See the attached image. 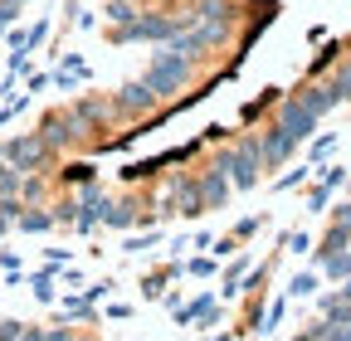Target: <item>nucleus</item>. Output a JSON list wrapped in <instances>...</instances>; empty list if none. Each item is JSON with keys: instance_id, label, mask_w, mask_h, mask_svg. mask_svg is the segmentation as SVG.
<instances>
[{"instance_id": "obj_18", "label": "nucleus", "mask_w": 351, "mask_h": 341, "mask_svg": "<svg viewBox=\"0 0 351 341\" xmlns=\"http://www.w3.org/2000/svg\"><path fill=\"white\" fill-rule=\"evenodd\" d=\"M15 225H20V229H25V234H49V229H54V225H59V220H54V215H49V210H25V215H20V220H15Z\"/></svg>"}, {"instance_id": "obj_21", "label": "nucleus", "mask_w": 351, "mask_h": 341, "mask_svg": "<svg viewBox=\"0 0 351 341\" xmlns=\"http://www.w3.org/2000/svg\"><path fill=\"white\" fill-rule=\"evenodd\" d=\"M215 268H219L215 253H191V259H181V273H191V278H210Z\"/></svg>"}, {"instance_id": "obj_29", "label": "nucleus", "mask_w": 351, "mask_h": 341, "mask_svg": "<svg viewBox=\"0 0 351 341\" xmlns=\"http://www.w3.org/2000/svg\"><path fill=\"white\" fill-rule=\"evenodd\" d=\"M288 292H293V297H313V292H317V273H298V278L288 283Z\"/></svg>"}, {"instance_id": "obj_34", "label": "nucleus", "mask_w": 351, "mask_h": 341, "mask_svg": "<svg viewBox=\"0 0 351 341\" xmlns=\"http://www.w3.org/2000/svg\"><path fill=\"white\" fill-rule=\"evenodd\" d=\"M258 225H263V215H249V220H239L234 239H239V244H244V239H254V234H258Z\"/></svg>"}, {"instance_id": "obj_30", "label": "nucleus", "mask_w": 351, "mask_h": 341, "mask_svg": "<svg viewBox=\"0 0 351 341\" xmlns=\"http://www.w3.org/2000/svg\"><path fill=\"white\" fill-rule=\"evenodd\" d=\"M112 292H117V283H112V278H103V283H93V288H83L88 303H103V297H112Z\"/></svg>"}, {"instance_id": "obj_10", "label": "nucleus", "mask_w": 351, "mask_h": 341, "mask_svg": "<svg viewBox=\"0 0 351 341\" xmlns=\"http://www.w3.org/2000/svg\"><path fill=\"white\" fill-rule=\"evenodd\" d=\"M103 225H108V229H122V234H127V229H137V225H147V229H152V210H142L132 195H117V200L108 205Z\"/></svg>"}, {"instance_id": "obj_13", "label": "nucleus", "mask_w": 351, "mask_h": 341, "mask_svg": "<svg viewBox=\"0 0 351 341\" xmlns=\"http://www.w3.org/2000/svg\"><path fill=\"white\" fill-rule=\"evenodd\" d=\"M298 103H302L307 112H313V117L322 122V117H327V112L341 103V93H337V83L327 78V83H313V88H302V93H298Z\"/></svg>"}, {"instance_id": "obj_4", "label": "nucleus", "mask_w": 351, "mask_h": 341, "mask_svg": "<svg viewBox=\"0 0 351 341\" xmlns=\"http://www.w3.org/2000/svg\"><path fill=\"white\" fill-rule=\"evenodd\" d=\"M0 156H5V166H15L20 176H34V170H44V166L54 161V147L44 142L39 132H25V137L0 142Z\"/></svg>"}, {"instance_id": "obj_19", "label": "nucleus", "mask_w": 351, "mask_h": 341, "mask_svg": "<svg viewBox=\"0 0 351 341\" xmlns=\"http://www.w3.org/2000/svg\"><path fill=\"white\" fill-rule=\"evenodd\" d=\"M283 307H288V303H283V297H274V303H269V307H263V312H258V322H254V331H258V336H274V331H278V322H283Z\"/></svg>"}, {"instance_id": "obj_6", "label": "nucleus", "mask_w": 351, "mask_h": 341, "mask_svg": "<svg viewBox=\"0 0 351 341\" xmlns=\"http://www.w3.org/2000/svg\"><path fill=\"white\" fill-rule=\"evenodd\" d=\"M108 205H112V195H108L103 186H83V190L73 195V229H78V234H93V229L103 225V215H108Z\"/></svg>"}, {"instance_id": "obj_3", "label": "nucleus", "mask_w": 351, "mask_h": 341, "mask_svg": "<svg viewBox=\"0 0 351 341\" xmlns=\"http://www.w3.org/2000/svg\"><path fill=\"white\" fill-rule=\"evenodd\" d=\"M215 166L230 176L234 190H254L263 181V156H258V137H239L230 147H219L215 151Z\"/></svg>"}, {"instance_id": "obj_32", "label": "nucleus", "mask_w": 351, "mask_h": 341, "mask_svg": "<svg viewBox=\"0 0 351 341\" xmlns=\"http://www.w3.org/2000/svg\"><path fill=\"white\" fill-rule=\"evenodd\" d=\"M25 108H29V93H20V98H10L5 108H0V127H5V122H10L15 112H25Z\"/></svg>"}, {"instance_id": "obj_20", "label": "nucleus", "mask_w": 351, "mask_h": 341, "mask_svg": "<svg viewBox=\"0 0 351 341\" xmlns=\"http://www.w3.org/2000/svg\"><path fill=\"white\" fill-rule=\"evenodd\" d=\"M54 278H59V268H39V273H29V292L39 297V303H54Z\"/></svg>"}, {"instance_id": "obj_17", "label": "nucleus", "mask_w": 351, "mask_h": 341, "mask_svg": "<svg viewBox=\"0 0 351 341\" xmlns=\"http://www.w3.org/2000/svg\"><path fill=\"white\" fill-rule=\"evenodd\" d=\"M346 244H351V229H341V225H332V229L322 234V244L313 249V253H317V264H322V259H332V253H341Z\"/></svg>"}, {"instance_id": "obj_45", "label": "nucleus", "mask_w": 351, "mask_h": 341, "mask_svg": "<svg viewBox=\"0 0 351 341\" xmlns=\"http://www.w3.org/2000/svg\"><path fill=\"white\" fill-rule=\"evenodd\" d=\"M20 341H44V327H25V336Z\"/></svg>"}, {"instance_id": "obj_15", "label": "nucleus", "mask_w": 351, "mask_h": 341, "mask_svg": "<svg viewBox=\"0 0 351 341\" xmlns=\"http://www.w3.org/2000/svg\"><path fill=\"white\" fill-rule=\"evenodd\" d=\"M73 83H88L83 54H64V64H59V73H54V88H73Z\"/></svg>"}, {"instance_id": "obj_26", "label": "nucleus", "mask_w": 351, "mask_h": 341, "mask_svg": "<svg viewBox=\"0 0 351 341\" xmlns=\"http://www.w3.org/2000/svg\"><path fill=\"white\" fill-rule=\"evenodd\" d=\"M49 29H54V25H49V15H44V20H34V25L25 29V54H34V49L44 45V39H49Z\"/></svg>"}, {"instance_id": "obj_14", "label": "nucleus", "mask_w": 351, "mask_h": 341, "mask_svg": "<svg viewBox=\"0 0 351 341\" xmlns=\"http://www.w3.org/2000/svg\"><path fill=\"white\" fill-rule=\"evenodd\" d=\"M346 186V166H322V176H317V186L307 190V210H327V200H332V190H341Z\"/></svg>"}, {"instance_id": "obj_22", "label": "nucleus", "mask_w": 351, "mask_h": 341, "mask_svg": "<svg viewBox=\"0 0 351 341\" xmlns=\"http://www.w3.org/2000/svg\"><path fill=\"white\" fill-rule=\"evenodd\" d=\"M152 244H161V229H142V234H122V253H147Z\"/></svg>"}, {"instance_id": "obj_41", "label": "nucleus", "mask_w": 351, "mask_h": 341, "mask_svg": "<svg viewBox=\"0 0 351 341\" xmlns=\"http://www.w3.org/2000/svg\"><path fill=\"white\" fill-rule=\"evenodd\" d=\"M73 25H78V29H93L98 20H93V10H83V5H78V10H73Z\"/></svg>"}, {"instance_id": "obj_16", "label": "nucleus", "mask_w": 351, "mask_h": 341, "mask_svg": "<svg viewBox=\"0 0 351 341\" xmlns=\"http://www.w3.org/2000/svg\"><path fill=\"white\" fill-rule=\"evenodd\" d=\"M59 176H64V186H78L83 190V186H98V166L93 161H73V166L59 170Z\"/></svg>"}, {"instance_id": "obj_1", "label": "nucleus", "mask_w": 351, "mask_h": 341, "mask_svg": "<svg viewBox=\"0 0 351 341\" xmlns=\"http://www.w3.org/2000/svg\"><path fill=\"white\" fill-rule=\"evenodd\" d=\"M200 15L195 10H176V15H137V20H132V25H117V29H108V39H112V45H171V39L176 34H186L191 25H195Z\"/></svg>"}, {"instance_id": "obj_42", "label": "nucleus", "mask_w": 351, "mask_h": 341, "mask_svg": "<svg viewBox=\"0 0 351 341\" xmlns=\"http://www.w3.org/2000/svg\"><path fill=\"white\" fill-rule=\"evenodd\" d=\"M322 327H327V322H313V327H307V331H298L293 341H322Z\"/></svg>"}, {"instance_id": "obj_9", "label": "nucleus", "mask_w": 351, "mask_h": 341, "mask_svg": "<svg viewBox=\"0 0 351 341\" xmlns=\"http://www.w3.org/2000/svg\"><path fill=\"white\" fill-rule=\"evenodd\" d=\"M274 122L283 127V132H293L298 142H313V132H317V117H313V112H307V108L298 103V93L278 103V117H274Z\"/></svg>"}, {"instance_id": "obj_12", "label": "nucleus", "mask_w": 351, "mask_h": 341, "mask_svg": "<svg viewBox=\"0 0 351 341\" xmlns=\"http://www.w3.org/2000/svg\"><path fill=\"white\" fill-rule=\"evenodd\" d=\"M176 322H186V327H191V322H200V327L210 331V327L219 322V297H215V292L191 297V303H181V307H176Z\"/></svg>"}, {"instance_id": "obj_44", "label": "nucleus", "mask_w": 351, "mask_h": 341, "mask_svg": "<svg viewBox=\"0 0 351 341\" xmlns=\"http://www.w3.org/2000/svg\"><path fill=\"white\" fill-rule=\"evenodd\" d=\"M210 244H215V234H210V229H200V234H195L186 249H210Z\"/></svg>"}, {"instance_id": "obj_43", "label": "nucleus", "mask_w": 351, "mask_h": 341, "mask_svg": "<svg viewBox=\"0 0 351 341\" xmlns=\"http://www.w3.org/2000/svg\"><path fill=\"white\" fill-rule=\"evenodd\" d=\"M44 341H78L69 327H54V331H44Z\"/></svg>"}, {"instance_id": "obj_35", "label": "nucleus", "mask_w": 351, "mask_h": 341, "mask_svg": "<svg viewBox=\"0 0 351 341\" xmlns=\"http://www.w3.org/2000/svg\"><path fill=\"white\" fill-rule=\"evenodd\" d=\"M322 341H351V327L346 322H327L322 327Z\"/></svg>"}, {"instance_id": "obj_7", "label": "nucleus", "mask_w": 351, "mask_h": 341, "mask_svg": "<svg viewBox=\"0 0 351 341\" xmlns=\"http://www.w3.org/2000/svg\"><path fill=\"white\" fill-rule=\"evenodd\" d=\"M298 147H302V142H298L293 132H283V127L274 122V127H269V132H263V137H258V156H263V170H278V166H288Z\"/></svg>"}, {"instance_id": "obj_11", "label": "nucleus", "mask_w": 351, "mask_h": 341, "mask_svg": "<svg viewBox=\"0 0 351 341\" xmlns=\"http://www.w3.org/2000/svg\"><path fill=\"white\" fill-rule=\"evenodd\" d=\"M195 190H200V205L205 210H219V205H230V195H234V186H230V176L219 166H205L200 176H195Z\"/></svg>"}, {"instance_id": "obj_37", "label": "nucleus", "mask_w": 351, "mask_h": 341, "mask_svg": "<svg viewBox=\"0 0 351 341\" xmlns=\"http://www.w3.org/2000/svg\"><path fill=\"white\" fill-rule=\"evenodd\" d=\"M332 83H337V93H341V103H351V64H346V68H341V73H337Z\"/></svg>"}, {"instance_id": "obj_31", "label": "nucleus", "mask_w": 351, "mask_h": 341, "mask_svg": "<svg viewBox=\"0 0 351 341\" xmlns=\"http://www.w3.org/2000/svg\"><path fill=\"white\" fill-rule=\"evenodd\" d=\"M25 336V322H15V317H0V341H20Z\"/></svg>"}, {"instance_id": "obj_33", "label": "nucleus", "mask_w": 351, "mask_h": 341, "mask_svg": "<svg viewBox=\"0 0 351 341\" xmlns=\"http://www.w3.org/2000/svg\"><path fill=\"white\" fill-rule=\"evenodd\" d=\"M210 249H215V259H234V249H239V239H234V234H225V239H215Z\"/></svg>"}, {"instance_id": "obj_27", "label": "nucleus", "mask_w": 351, "mask_h": 341, "mask_svg": "<svg viewBox=\"0 0 351 341\" xmlns=\"http://www.w3.org/2000/svg\"><path fill=\"white\" fill-rule=\"evenodd\" d=\"M313 170H317V166H293L288 176H278L274 190H298V186H307V176H313Z\"/></svg>"}, {"instance_id": "obj_24", "label": "nucleus", "mask_w": 351, "mask_h": 341, "mask_svg": "<svg viewBox=\"0 0 351 341\" xmlns=\"http://www.w3.org/2000/svg\"><path fill=\"white\" fill-rule=\"evenodd\" d=\"M64 317H69V322H78V317H83V322H93L98 307L88 303V297H64Z\"/></svg>"}, {"instance_id": "obj_39", "label": "nucleus", "mask_w": 351, "mask_h": 341, "mask_svg": "<svg viewBox=\"0 0 351 341\" xmlns=\"http://www.w3.org/2000/svg\"><path fill=\"white\" fill-rule=\"evenodd\" d=\"M283 244H288V249H293V253H307V249H313V239H307V234H288V239H283Z\"/></svg>"}, {"instance_id": "obj_46", "label": "nucleus", "mask_w": 351, "mask_h": 341, "mask_svg": "<svg viewBox=\"0 0 351 341\" xmlns=\"http://www.w3.org/2000/svg\"><path fill=\"white\" fill-rule=\"evenodd\" d=\"M0 39H5V29H0Z\"/></svg>"}, {"instance_id": "obj_40", "label": "nucleus", "mask_w": 351, "mask_h": 341, "mask_svg": "<svg viewBox=\"0 0 351 341\" xmlns=\"http://www.w3.org/2000/svg\"><path fill=\"white\" fill-rule=\"evenodd\" d=\"M103 317H112V322H127V317H132V307H127V303H108V312H103Z\"/></svg>"}, {"instance_id": "obj_28", "label": "nucleus", "mask_w": 351, "mask_h": 341, "mask_svg": "<svg viewBox=\"0 0 351 341\" xmlns=\"http://www.w3.org/2000/svg\"><path fill=\"white\" fill-rule=\"evenodd\" d=\"M332 151H337V132H327V137H317L313 147H307V161L317 166V161H322V156H332Z\"/></svg>"}, {"instance_id": "obj_8", "label": "nucleus", "mask_w": 351, "mask_h": 341, "mask_svg": "<svg viewBox=\"0 0 351 341\" xmlns=\"http://www.w3.org/2000/svg\"><path fill=\"white\" fill-rule=\"evenodd\" d=\"M78 132H83V122H78V112H73V108H64V112H49V117L39 122V137L49 142L54 151H59V147H73V142H78Z\"/></svg>"}, {"instance_id": "obj_38", "label": "nucleus", "mask_w": 351, "mask_h": 341, "mask_svg": "<svg viewBox=\"0 0 351 341\" xmlns=\"http://www.w3.org/2000/svg\"><path fill=\"white\" fill-rule=\"evenodd\" d=\"M332 225H341V229H351V200H346V205H337V210H332Z\"/></svg>"}, {"instance_id": "obj_2", "label": "nucleus", "mask_w": 351, "mask_h": 341, "mask_svg": "<svg viewBox=\"0 0 351 341\" xmlns=\"http://www.w3.org/2000/svg\"><path fill=\"white\" fill-rule=\"evenodd\" d=\"M191 73H195V59L176 54V49H156V59H152L147 73H142V83H147V93H152L156 103H166V98H176V93L191 83Z\"/></svg>"}, {"instance_id": "obj_5", "label": "nucleus", "mask_w": 351, "mask_h": 341, "mask_svg": "<svg viewBox=\"0 0 351 341\" xmlns=\"http://www.w3.org/2000/svg\"><path fill=\"white\" fill-rule=\"evenodd\" d=\"M108 103H112V117H137V122H147V117L156 112V98L147 93V83H142V78H132V83H117Z\"/></svg>"}, {"instance_id": "obj_25", "label": "nucleus", "mask_w": 351, "mask_h": 341, "mask_svg": "<svg viewBox=\"0 0 351 341\" xmlns=\"http://www.w3.org/2000/svg\"><path fill=\"white\" fill-rule=\"evenodd\" d=\"M137 15H142V10L132 5V0H108V20H112V29H117V25H132Z\"/></svg>"}, {"instance_id": "obj_23", "label": "nucleus", "mask_w": 351, "mask_h": 341, "mask_svg": "<svg viewBox=\"0 0 351 341\" xmlns=\"http://www.w3.org/2000/svg\"><path fill=\"white\" fill-rule=\"evenodd\" d=\"M322 273L337 278V283H346V278H351V253L341 249V253H332V259H322Z\"/></svg>"}, {"instance_id": "obj_36", "label": "nucleus", "mask_w": 351, "mask_h": 341, "mask_svg": "<svg viewBox=\"0 0 351 341\" xmlns=\"http://www.w3.org/2000/svg\"><path fill=\"white\" fill-rule=\"evenodd\" d=\"M44 88H54V73H29L25 93H44Z\"/></svg>"}]
</instances>
